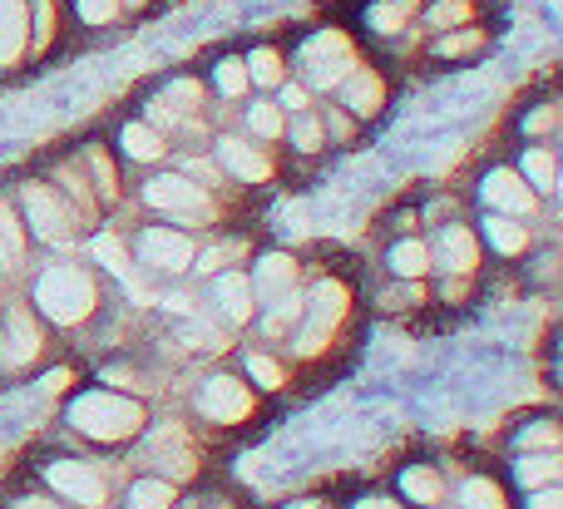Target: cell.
Returning a JSON list of instances; mask_svg holds the SVG:
<instances>
[{
	"instance_id": "1",
	"label": "cell",
	"mask_w": 563,
	"mask_h": 509,
	"mask_svg": "<svg viewBox=\"0 0 563 509\" xmlns=\"http://www.w3.org/2000/svg\"><path fill=\"white\" fill-rule=\"evenodd\" d=\"M35 302H40V312H45L49 322L75 327V322H85L89 307H95V283H89L85 267L55 263V267H45V273H40Z\"/></svg>"
},
{
	"instance_id": "2",
	"label": "cell",
	"mask_w": 563,
	"mask_h": 509,
	"mask_svg": "<svg viewBox=\"0 0 563 509\" xmlns=\"http://www.w3.org/2000/svg\"><path fill=\"white\" fill-rule=\"evenodd\" d=\"M69 421H75L85 435H95V441H124V435H134L139 425H144V411H139L134 401H124V396L89 391L75 401Z\"/></svg>"
},
{
	"instance_id": "3",
	"label": "cell",
	"mask_w": 563,
	"mask_h": 509,
	"mask_svg": "<svg viewBox=\"0 0 563 509\" xmlns=\"http://www.w3.org/2000/svg\"><path fill=\"white\" fill-rule=\"evenodd\" d=\"M307 69H311V85H321V89L341 85V79H346L351 69H356V59H351L346 35L327 30V35L311 40V45H307Z\"/></svg>"
},
{
	"instance_id": "4",
	"label": "cell",
	"mask_w": 563,
	"mask_h": 509,
	"mask_svg": "<svg viewBox=\"0 0 563 509\" xmlns=\"http://www.w3.org/2000/svg\"><path fill=\"white\" fill-rule=\"evenodd\" d=\"M25 213H30V228H35L40 243H69V233H75V218H69V208L55 198V188H40L30 184L25 188Z\"/></svg>"
},
{
	"instance_id": "5",
	"label": "cell",
	"mask_w": 563,
	"mask_h": 509,
	"mask_svg": "<svg viewBox=\"0 0 563 509\" xmlns=\"http://www.w3.org/2000/svg\"><path fill=\"white\" fill-rule=\"evenodd\" d=\"M144 198L158 208V213H178V218H208V198L198 184H188V178L178 174H164L154 178V184L144 188Z\"/></svg>"
},
{
	"instance_id": "6",
	"label": "cell",
	"mask_w": 563,
	"mask_h": 509,
	"mask_svg": "<svg viewBox=\"0 0 563 509\" xmlns=\"http://www.w3.org/2000/svg\"><path fill=\"white\" fill-rule=\"evenodd\" d=\"M139 257H144L148 267H158V273H184V267L194 263V243H188L184 233H174V228H148V233L139 237Z\"/></svg>"
},
{
	"instance_id": "7",
	"label": "cell",
	"mask_w": 563,
	"mask_h": 509,
	"mask_svg": "<svg viewBox=\"0 0 563 509\" xmlns=\"http://www.w3.org/2000/svg\"><path fill=\"white\" fill-rule=\"evenodd\" d=\"M198 411H203L208 421H243V416L253 411V396H247V386L233 381V376H213V381L198 391Z\"/></svg>"
},
{
	"instance_id": "8",
	"label": "cell",
	"mask_w": 563,
	"mask_h": 509,
	"mask_svg": "<svg viewBox=\"0 0 563 509\" xmlns=\"http://www.w3.org/2000/svg\"><path fill=\"white\" fill-rule=\"evenodd\" d=\"M49 485H55L59 495H69V500L89 505V509L104 505V480H99V475L89 471V465H79V461H59V465H49Z\"/></svg>"
},
{
	"instance_id": "9",
	"label": "cell",
	"mask_w": 563,
	"mask_h": 509,
	"mask_svg": "<svg viewBox=\"0 0 563 509\" xmlns=\"http://www.w3.org/2000/svg\"><path fill=\"white\" fill-rule=\"evenodd\" d=\"M40 352V332L25 312H10L5 317V332H0V366H25L35 362Z\"/></svg>"
},
{
	"instance_id": "10",
	"label": "cell",
	"mask_w": 563,
	"mask_h": 509,
	"mask_svg": "<svg viewBox=\"0 0 563 509\" xmlns=\"http://www.w3.org/2000/svg\"><path fill=\"white\" fill-rule=\"evenodd\" d=\"M25 35H30L25 0H0V65H15L25 55Z\"/></svg>"
},
{
	"instance_id": "11",
	"label": "cell",
	"mask_w": 563,
	"mask_h": 509,
	"mask_svg": "<svg viewBox=\"0 0 563 509\" xmlns=\"http://www.w3.org/2000/svg\"><path fill=\"white\" fill-rule=\"evenodd\" d=\"M336 317H341V287L336 283H327V287H321V292H317V302H311V327H307V332H301V342H297V352H317V346H321V336H327L331 332V322H336Z\"/></svg>"
},
{
	"instance_id": "12",
	"label": "cell",
	"mask_w": 563,
	"mask_h": 509,
	"mask_svg": "<svg viewBox=\"0 0 563 509\" xmlns=\"http://www.w3.org/2000/svg\"><path fill=\"white\" fill-rule=\"evenodd\" d=\"M485 198H489V203H495V208H509V213H529V208H534V193H529V188L519 184V174H509V168H499V174H489Z\"/></svg>"
},
{
	"instance_id": "13",
	"label": "cell",
	"mask_w": 563,
	"mask_h": 509,
	"mask_svg": "<svg viewBox=\"0 0 563 509\" xmlns=\"http://www.w3.org/2000/svg\"><path fill=\"white\" fill-rule=\"evenodd\" d=\"M223 164L233 168L238 178H247V184H263V178L273 174V164H267L253 144H238V139H223Z\"/></svg>"
},
{
	"instance_id": "14",
	"label": "cell",
	"mask_w": 563,
	"mask_h": 509,
	"mask_svg": "<svg viewBox=\"0 0 563 509\" xmlns=\"http://www.w3.org/2000/svg\"><path fill=\"white\" fill-rule=\"evenodd\" d=\"M218 307H223V317H233V322H247L253 317V283L247 277H218Z\"/></svg>"
},
{
	"instance_id": "15",
	"label": "cell",
	"mask_w": 563,
	"mask_h": 509,
	"mask_svg": "<svg viewBox=\"0 0 563 509\" xmlns=\"http://www.w3.org/2000/svg\"><path fill=\"white\" fill-rule=\"evenodd\" d=\"M291 277H297L291 257H263V267H257V292H263L267 302H282V297L291 292Z\"/></svg>"
},
{
	"instance_id": "16",
	"label": "cell",
	"mask_w": 563,
	"mask_h": 509,
	"mask_svg": "<svg viewBox=\"0 0 563 509\" xmlns=\"http://www.w3.org/2000/svg\"><path fill=\"white\" fill-rule=\"evenodd\" d=\"M440 263H445L450 273H470V267H475V237H470V228H445V237H440Z\"/></svg>"
},
{
	"instance_id": "17",
	"label": "cell",
	"mask_w": 563,
	"mask_h": 509,
	"mask_svg": "<svg viewBox=\"0 0 563 509\" xmlns=\"http://www.w3.org/2000/svg\"><path fill=\"white\" fill-rule=\"evenodd\" d=\"M376 104H380V79L371 75V69H351L346 75V109L376 114Z\"/></svg>"
},
{
	"instance_id": "18",
	"label": "cell",
	"mask_w": 563,
	"mask_h": 509,
	"mask_svg": "<svg viewBox=\"0 0 563 509\" xmlns=\"http://www.w3.org/2000/svg\"><path fill=\"white\" fill-rule=\"evenodd\" d=\"M168 505H174V485L168 480H144L129 495V509H168Z\"/></svg>"
},
{
	"instance_id": "19",
	"label": "cell",
	"mask_w": 563,
	"mask_h": 509,
	"mask_svg": "<svg viewBox=\"0 0 563 509\" xmlns=\"http://www.w3.org/2000/svg\"><path fill=\"white\" fill-rule=\"evenodd\" d=\"M124 148H129V158H158L164 154V139H158L148 124H129L124 129Z\"/></svg>"
},
{
	"instance_id": "20",
	"label": "cell",
	"mask_w": 563,
	"mask_h": 509,
	"mask_svg": "<svg viewBox=\"0 0 563 509\" xmlns=\"http://www.w3.org/2000/svg\"><path fill=\"white\" fill-rule=\"evenodd\" d=\"M20 253H25V237H20V223H15V213H10V203L0 198V257L20 263Z\"/></svg>"
},
{
	"instance_id": "21",
	"label": "cell",
	"mask_w": 563,
	"mask_h": 509,
	"mask_svg": "<svg viewBox=\"0 0 563 509\" xmlns=\"http://www.w3.org/2000/svg\"><path fill=\"white\" fill-rule=\"evenodd\" d=\"M390 267H396L400 277H420V273L430 267V253H426L420 243H400L396 253H390Z\"/></svg>"
},
{
	"instance_id": "22",
	"label": "cell",
	"mask_w": 563,
	"mask_h": 509,
	"mask_svg": "<svg viewBox=\"0 0 563 509\" xmlns=\"http://www.w3.org/2000/svg\"><path fill=\"white\" fill-rule=\"evenodd\" d=\"M400 485H406V495H410V500H420V505H435L440 500V480L430 471H406V480H400Z\"/></svg>"
},
{
	"instance_id": "23",
	"label": "cell",
	"mask_w": 563,
	"mask_h": 509,
	"mask_svg": "<svg viewBox=\"0 0 563 509\" xmlns=\"http://www.w3.org/2000/svg\"><path fill=\"white\" fill-rule=\"evenodd\" d=\"M247 79H253V85H277V79H282V59L273 55V49H257V55L247 59Z\"/></svg>"
},
{
	"instance_id": "24",
	"label": "cell",
	"mask_w": 563,
	"mask_h": 509,
	"mask_svg": "<svg viewBox=\"0 0 563 509\" xmlns=\"http://www.w3.org/2000/svg\"><path fill=\"white\" fill-rule=\"evenodd\" d=\"M489 237H495L499 253H519L525 247V228H515L509 218H489Z\"/></svg>"
},
{
	"instance_id": "25",
	"label": "cell",
	"mask_w": 563,
	"mask_h": 509,
	"mask_svg": "<svg viewBox=\"0 0 563 509\" xmlns=\"http://www.w3.org/2000/svg\"><path fill=\"white\" fill-rule=\"evenodd\" d=\"M247 85H253V79H247L243 59H223V65H218V89H223V95H243Z\"/></svg>"
},
{
	"instance_id": "26",
	"label": "cell",
	"mask_w": 563,
	"mask_h": 509,
	"mask_svg": "<svg viewBox=\"0 0 563 509\" xmlns=\"http://www.w3.org/2000/svg\"><path fill=\"white\" fill-rule=\"evenodd\" d=\"M525 174L534 178L539 188H549V184H554V158H549L544 148H529V154H525Z\"/></svg>"
},
{
	"instance_id": "27",
	"label": "cell",
	"mask_w": 563,
	"mask_h": 509,
	"mask_svg": "<svg viewBox=\"0 0 563 509\" xmlns=\"http://www.w3.org/2000/svg\"><path fill=\"white\" fill-rule=\"evenodd\" d=\"M465 509H505V505H499V490L489 480H470L465 485Z\"/></svg>"
},
{
	"instance_id": "28",
	"label": "cell",
	"mask_w": 563,
	"mask_h": 509,
	"mask_svg": "<svg viewBox=\"0 0 563 509\" xmlns=\"http://www.w3.org/2000/svg\"><path fill=\"white\" fill-rule=\"evenodd\" d=\"M95 257L109 267V273H129V263H124V247H119V237H95Z\"/></svg>"
},
{
	"instance_id": "29",
	"label": "cell",
	"mask_w": 563,
	"mask_h": 509,
	"mask_svg": "<svg viewBox=\"0 0 563 509\" xmlns=\"http://www.w3.org/2000/svg\"><path fill=\"white\" fill-rule=\"evenodd\" d=\"M247 124H253L263 139H277V134H282V114H277V104H253Z\"/></svg>"
},
{
	"instance_id": "30",
	"label": "cell",
	"mask_w": 563,
	"mask_h": 509,
	"mask_svg": "<svg viewBox=\"0 0 563 509\" xmlns=\"http://www.w3.org/2000/svg\"><path fill=\"white\" fill-rule=\"evenodd\" d=\"M554 475H559V461H549V455L519 465V480H525V485H544V480H554Z\"/></svg>"
},
{
	"instance_id": "31",
	"label": "cell",
	"mask_w": 563,
	"mask_h": 509,
	"mask_svg": "<svg viewBox=\"0 0 563 509\" xmlns=\"http://www.w3.org/2000/svg\"><path fill=\"white\" fill-rule=\"evenodd\" d=\"M119 0H79V15L89 20V25H104V20H114Z\"/></svg>"
},
{
	"instance_id": "32",
	"label": "cell",
	"mask_w": 563,
	"mask_h": 509,
	"mask_svg": "<svg viewBox=\"0 0 563 509\" xmlns=\"http://www.w3.org/2000/svg\"><path fill=\"white\" fill-rule=\"evenodd\" d=\"M291 139H297V148H321V124H317V119L301 114V119H297V129H291Z\"/></svg>"
},
{
	"instance_id": "33",
	"label": "cell",
	"mask_w": 563,
	"mask_h": 509,
	"mask_svg": "<svg viewBox=\"0 0 563 509\" xmlns=\"http://www.w3.org/2000/svg\"><path fill=\"white\" fill-rule=\"evenodd\" d=\"M519 445H525V451H539V445H559V431H554V425H529V431L519 435Z\"/></svg>"
},
{
	"instance_id": "34",
	"label": "cell",
	"mask_w": 563,
	"mask_h": 509,
	"mask_svg": "<svg viewBox=\"0 0 563 509\" xmlns=\"http://www.w3.org/2000/svg\"><path fill=\"white\" fill-rule=\"evenodd\" d=\"M297 312H301V302H297V297H287V302H282L273 317H267V332H273V336H277V332H287L291 317H297Z\"/></svg>"
},
{
	"instance_id": "35",
	"label": "cell",
	"mask_w": 563,
	"mask_h": 509,
	"mask_svg": "<svg viewBox=\"0 0 563 509\" xmlns=\"http://www.w3.org/2000/svg\"><path fill=\"white\" fill-rule=\"evenodd\" d=\"M247 372H253L263 386H282V372H277L273 362H267V356H247Z\"/></svg>"
},
{
	"instance_id": "36",
	"label": "cell",
	"mask_w": 563,
	"mask_h": 509,
	"mask_svg": "<svg viewBox=\"0 0 563 509\" xmlns=\"http://www.w3.org/2000/svg\"><path fill=\"white\" fill-rule=\"evenodd\" d=\"M49 20H55V5H49V0H35V49L49 40Z\"/></svg>"
},
{
	"instance_id": "37",
	"label": "cell",
	"mask_w": 563,
	"mask_h": 509,
	"mask_svg": "<svg viewBox=\"0 0 563 509\" xmlns=\"http://www.w3.org/2000/svg\"><path fill=\"white\" fill-rule=\"evenodd\" d=\"M465 15H470V5H465V0H445V5H440L430 20H435V25H445V20H465Z\"/></svg>"
},
{
	"instance_id": "38",
	"label": "cell",
	"mask_w": 563,
	"mask_h": 509,
	"mask_svg": "<svg viewBox=\"0 0 563 509\" xmlns=\"http://www.w3.org/2000/svg\"><path fill=\"white\" fill-rule=\"evenodd\" d=\"M475 45H479V35H455V40H445L440 49H445V55H465V49H475Z\"/></svg>"
},
{
	"instance_id": "39",
	"label": "cell",
	"mask_w": 563,
	"mask_h": 509,
	"mask_svg": "<svg viewBox=\"0 0 563 509\" xmlns=\"http://www.w3.org/2000/svg\"><path fill=\"white\" fill-rule=\"evenodd\" d=\"M529 509H563V490H544V495H534V505Z\"/></svg>"
},
{
	"instance_id": "40",
	"label": "cell",
	"mask_w": 563,
	"mask_h": 509,
	"mask_svg": "<svg viewBox=\"0 0 563 509\" xmlns=\"http://www.w3.org/2000/svg\"><path fill=\"white\" fill-rule=\"evenodd\" d=\"M282 104H291V109H307V95H301V89H287V95H282Z\"/></svg>"
},
{
	"instance_id": "41",
	"label": "cell",
	"mask_w": 563,
	"mask_h": 509,
	"mask_svg": "<svg viewBox=\"0 0 563 509\" xmlns=\"http://www.w3.org/2000/svg\"><path fill=\"white\" fill-rule=\"evenodd\" d=\"M356 509H396V505H390V500H361Z\"/></svg>"
},
{
	"instance_id": "42",
	"label": "cell",
	"mask_w": 563,
	"mask_h": 509,
	"mask_svg": "<svg viewBox=\"0 0 563 509\" xmlns=\"http://www.w3.org/2000/svg\"><path fill=\"white\" fill-rule=\"evenodd\" d=\"M20 509H55L49 500H20Z\"/></svg>"
},
{
	"instance_id": "43",
	"label": "cell",
	"mask_w": 563,
	"mask_h": 509,
	"mask_svg": "<svg viewBox=\"0 0 563 509\" xmlns=\"http://www.w3.org/2000/svg\"><path fill=\"white\" fill-rule=\"evenodd\" d=\"M291 509H311V505H291Z\"/></svg>"
}]
</instances>
